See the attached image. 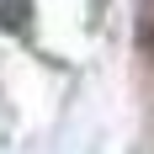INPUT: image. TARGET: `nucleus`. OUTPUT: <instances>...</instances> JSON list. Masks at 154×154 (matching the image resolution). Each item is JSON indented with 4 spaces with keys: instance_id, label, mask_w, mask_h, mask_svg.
Segmentation results:
<instances>
[{
    "instance_id": "nucleus-1",
    "label": "nucleus",
    "mask_w": 154,
    "mask_h": 154,
    "mask_svg": "<svg viewBox=\"0 0 154 154\" xmlns=\"http://www.w3.org/2000/svg\"><path fill=\"white\" fill-rule=\"evenodd\" d=\"M32 21H37V5L32 0H0V32H16V37H27Z\"/></svg>"
},
{
    "instance_id": "nucleus-2",
    "label": "nucleus",
    "mask_w": 154,
    "mask_h": 154,
    "mask_svg": "<svg viewBox=\"0 0 154 154\" xmlns=\"http://www.w3.org/2000/svg\"><path fill=\"white\" fill-rule=\"evenodd\" d=\"M96 5H101V0H96Z\"/></svg>"
}]
</instances>
